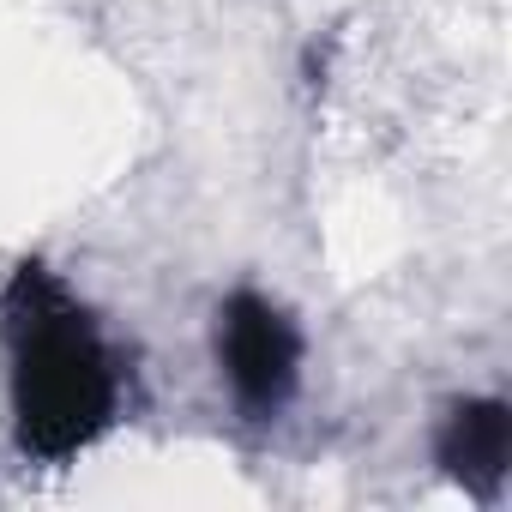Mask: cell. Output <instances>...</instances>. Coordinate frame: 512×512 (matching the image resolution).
I'll return each instance as SVG.
<instances>
[{"mask_svg":"<svg viewBox=\"0 0 512 512\" xmlns=\"http://www.w3.org/2000/svg\"><path fill=\"white\" fill-rule=\"evenodd\" d=\"M0 332H7L13 446L31 464H67L97 446L121 410V368L97 314L61 284V272L19 260L0 290Z\"/></svg>","mask_w":512,"mask_h":512,"instance_id":"6da1fadb","label":"cell"},{"mask_svg":"<svg viewBox=\"0 0 512 512\" xmlns=\"http://www.w3.org/2000/svg\"><path fill=\"white\" fill-rule=\"evenodd\" d=\"M217 362L247 416H278L302 380V332L260 290H235L217 308Z\"/></svg>","mask_w":512,"mask_h":512,"instance_id":"7a4b0ae2","label":"cell"},{"mask_svg":"<svg viewBox=\"0 0 512 512\" xmlns=\"http://www.w3.org/2000/svg\"><path fill=\"white\" fill-rule=\"evenodd\" d=\"M434 458L446 464L452 482H464L476 500H494L512 464V410L500 398H458L440 416Z\"/></svg>","mask_w":512,"mask_h":512,"instance_id":"3957f363","label":"cell"}]
</instances>
